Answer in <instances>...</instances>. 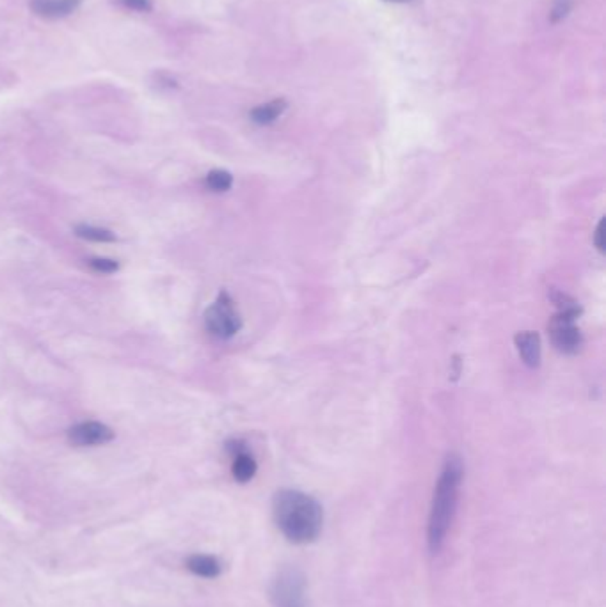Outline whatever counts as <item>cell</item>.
Wrapping results in <instances>:
<instances>
[{"label": "cell", "instance_id": "cell-17", "mask_svg": "<svg viewBox=\"0 0 606 607\" xmlns=\"http://www.w3.org/2000/svg\"><path fill=\"white\" fill-rule=\"evenodd\" d=\"M594 243L596 247H598L599 253H605V218H601V222H599L598 227H596Z\"/></svg>", "mask_w": 606, "mask_h": 607}, {"label": "cell", "instance_id": "cell-1", "mask_svg": "<svg viewBox=\"0 0 606 607\" xmlns=\"http://www.w3.org/2000/svg\"><path fill=\"white\" fill-rule=\"evenodd\" d=\"M272 514L279 531L292 544H311L320 537L324 510L313 495L292 488L279 490L272 499Z\"/></svg>", "mask_w": 606, "mask_h": 607}, {"label": "cell", "instance_id": "cell-3", "mask_svg": "<svg viewBox=\"0 0 606 607\" xmlns=\"http://www.w3.org/2000/svg\"><path fill=\"white\" fill-rule=\"evenodd\" d=\"M306 576L297 567H283L270 584V602L274 607H306Z\"/></svg>", "mask_w": 606, "mask_h": 607}, {"label": "cell", "instance_id": "cell-11", "mask_svg": "<svg viewBox=\"0 0 606 607\" xmlns=\"http://www.w3.org/2000/svg\"><path fill=\"white\" fill-rule=\"evenodd\" d=\"M285 109H286L285 100H272L269 101V103H263V105L251 110L249 117L253 123H256V125H262V126L270 125V123H274V121L278 119V117L285 112Z\"/></svg>", "mask_w": 606, "mask_h": 607}, {"label": "cell", "instance_id": "cell-5", "mask_svg": "<svg viewBox=\"0 0 606 607\" xmlns=\"http://www.w3.org/2000/svg\"><path fill=\"white\" fill-rule=\"evenodd\" d=\"M549 336L559 352L566 355H572L582 348V332L576 325V316L556 313L555 318L549 323Z\"/></svg>", "mask_w": 606, "mask_h": 607}, {"label": "cell", "instance_id": "cell-14", "mask_svg": "<svg viewBox=\"0 0 606 607\" xmlns=\"http://www.w3.org/2000/svg\"><path fill=\"white\" fill-rule=\"evenodd\" d=\"M87 265L96 273H114L119 270V263L110 257H89Z\"/></svg>", "mask_w": 606, "mask_h": 607}, {"label": "cell", "instance_id": "cell-2", "mask_svg": "<svg viewBox=\"0 0 606 607\" xmlns=\"http://www.w3.org/2000/svg\"><path fill=\"white\" fill-rule=\"evenodd\" d=\"M462 476H464V465H462L461 456H446L441 474L436 483L434 497L430 504L429 525H427V544H429L430 554H438L445 545L446 534L457 510Z\"/></svg>", "mask_w": 606, "mask_h": 607}, {"label": "cell", "instance_id": "cell-16", "mask_svg": "<svg viewBox=\"0 0 606 607\" xmlns=\"http://www.w3.org/2000/svg\"><path fill=\"white\" fill-rule=\"evenodd\" d=\"M569 9H571V0H556L555 8H553L552 11L553 24H556V22H560L562 18H566Z\"/></svg>", "mask_w": 606, "mask_h": 607}, {"label": "cell", "instance_id": "cell-18", "mask_svg": "<svg viewBox=\"0 0 606 607\" xmlns=\"http://www.w3.org/2000/svg\"><path fill=\"white\" fill-rule=\"evenodd\" d=\"M387 2H407V0H387Z\"/></svg>", "mask_w": 606, "mask_h": 607}, {"label": "cell", "instance_id": "cell-15", "mask_svg": "<svg viewBox=\"0 0 606 607\" xmlns=\"http://www.w3.org/2000/svg\"><path fill=\"white\" fill-rule=\"evenodd\" d=\"M116 4L123 9L135 13H152L153 2L152 0H116Z\"/></svg>", "mask_w": 606, "mask_h": 607}, {"label": "cell", "instance_id": "cell-10", "mask_svg": "<svg viewBox=\"0 0 606 607\" xmlns=\"http://www.w3.org/2000/svg\"><path fill=\"white\" fill-rule=\"evenodd\" d=\"M187 569L194 576L205 577V579H215L221 576V563L214 556H207V554H194L189 557Z\"/></svg>", "mask_w": 606, "mask_h": 607}, {"label": "cell", "instance_id": "cell-12", "mask_svg": "<svg viewBox=\"0 0 606 607\" xmlns=\"http://www.w3.org/2000/svg\"><path fill=\"white\" fill-rule=\"evenodd\" d=\"M75 234L78 238L87 241H96V243H109V241H116V234L110 230L105 227L91 226V224H80V226L75 227Z\"/></svg>", "mask_w": 606, "mask_h": 607}, {"label": "cell", "instance_id": "cell-13", "mask_svg": "<svg viewBox=\"0 0 606 607\" xmlns=\"http://www.w3.org/2000/svg\"><path fill=\"white\" fill-rule=\"evenodd\" d=\"M205 185H207L208 190L223 194V192L230 190L231 185H233V176L228 171H224V169H214L205 178Z\"/></svg>", "mask_w": 606, "mask_h": 607}, {"label": "cell", "instance_id": "cell-8", "mask_svg": "<svg viewBox=\"0 0 606 607\" xmlns=\"http://www.w3.org/2000/svg\"><path fill=\"white\" fill-rule=\"evenodd\" d=\"M82 4V0H31L29 8L39 18L59 20L73 15Z\"/></svg>", "mask_w": 606, "mask_h": 607}, {"label": "cell", "instance_id": "cell-9", "mask_svg": "<svg viewBox=\"0 0 606 607\" xmlns=\"http://www.w3.org/2000/svg\"><path fill=\"white\" fill-rule=\"evenodd\" d=\"M516 348L526 366L537 368L540 364V336L533 331H524L514 338Z\"/></svg>", "mask_w": 606, "mask_h": 607}, {"label": "cell", "instance_id": "cell-6", "mask_svg": "<svg viewBox=\"0 0 606 607\" xmlns=\"http://www.w3.org/2000/svg\"><path fill=\"white\" fill-rule=\"evenodd\" d=\"M114 439V432L103 423L98 421H84L68 430V440L78 448L87 446H103Z\"/></svg>", "mask_w": 606, "mask_h": 607}, {"label": "cell", "instance_id": "cell-7", "mask_svg": "<svg viewBox=\"0 0 606 607\" xmlns=\"http://www.w3.org/2000/svg\"><path fill=\"white\" fill-rule=\"evenodd\" d=\"M228 451L233 455V465H231V472L233 478L239 483H247L256 474V460L247 451L246 444L242 440H230L228 442Z\"/></svg>", "mask_w": 606, "mask_h": 607}, {"label": "cell", "instance_id": "cell-4", "mask_svg": "<svg viewBox=\"0 0 606 607\" xmlns=\"http://www.w3.org/2000/svg\"><path fill=\"white\" fill-rule=\"evenodd\" d=\"M205 327L214 338L230 339L242 329V318L235 302L226 292H221L210 308L205 311Z\"/></svg>", "mask_w": 606, "mask_h": 607}]
</instances>
